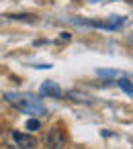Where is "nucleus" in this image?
I'll return each mask as SVG.
<instances>
[{"label":"nucleus","mask_w":133,"mask_h":149,"mask_svg":"<svg viewBox=\"0 0 133 149\" xmlns=\"http://www.w3.org/2000/svg\"><path fill=\"white\" fill-rule=\"evenodd\" d=\"M98 76H119V72H113V70H98Z\"/></svg>","instance_id":"nucleus-8"},{"label":"nucleus","mask_w":133,"mask_h":149,"mask_svg":"<svg viewBox=\"0 0 133 149\" xmlns=\"http://www.w3.org/2000/svg\"><path fill=\"white\" fill-rule=\"evenodd\" d=\"M66 143H68V137H66V133L62 129H51L43 137V145L47 149H64Z\"/></svg>","instance_id":"nucleus-2"},{"label":"nucleus","mask_w":133,"mask_h":149,"mask_svg":"<svg viewBox=\"0 0 133 149\" xmlns=\"http://www.w3.org/2000/svg\"><path fill=\"white\" fill-rule=\"evenodd\" d=\"M4 17H8L13 21H27V23H35L37 21V17L35 15H29V13H17V15H4Z\"/></svg>","instance_id":"nucleus-5"},{"label":"nucleus","mask_w":133,"mask_h":149,"mask_svg":"<svg viewBox=\"0 0 133 149\" xmlns=\"http://www.w3.org/2000/svg\"><path fill=\"white\" fill-rule=\"evenodd\" d=\"M6 100L13 102V104H17L25 112H31V114H43L45 112V106L39 102V98H33V96H19V94L8 92L6 94Z\"/></svg>","instance_id":"nucleus-1"},{"label":"nucleus","mask_w":133,"mask_h":149,"mask_svg":"<svg viewBox=\"0 0 133 149\" xmlns=\"http://www.w3.org/2000/svg\"><path fill=\"white\" fill-rule=\"evenodd\" d=\"M41 94H47V96H53V98H62V88L57 86V84H53V82H45L43 86H41Z\"/></svg>","instance_id":"nucleus-4"},{"label":"nucleus","mask_w":133,"mask_h":149,"mask_svg":"<svg viewBox=\"0 0 133 149\" xmlns=\"http://www.w3.org/2000/svg\"><path fill=\"white\" fill-rule=\"evenodd\" d=\"M90 2H102V0H90Z\"/></svg>","instance_id":"nucleus-9"},{"label":"nucleus","mask_w":133,"mask_h":149,"mask_svg":"<svg viewBox=\"0 0 133 149\" xmlns=\"http://www.w3.org/2000/svg\"><path fill=\"white\" fill-rule=\"evenodd\" d=\"M25 127H27V131H39V129H41V123H39L37 118H29V120L25 123Z\"/></svg>","instance_id":"nucleus-7"},{"label":"nucleus","mask_w":133,"mask_h":149,"mask_svg":"<svg viewBox=\"0 0 133 149\" xmlns=\"http://www.w3.org/2000/svg\"><path fill=\"white\" fill-rule=\"evenodd\" d=\"M13 141H15L21 149H35V147H37V139H35L33 135H27V133L13 131Z\"/></svg>","instance_id":"nucleus-3"},{"label":"nucleus","mask_w":133,"mask_h":149,"mask_svg":"<svg viewBox=\"0 0 133 149\" xmlns=\"http://www.w3.org/2000/svg\"><path fill=\"white\" fill-rule=\"evenodd\" d=\"M117 86L121 88V90H125L129 96H133V84L129 82V80H125V78H121V80H117Z\"/></svg>","instance_id":"nucleus-6"}]
</instances>
